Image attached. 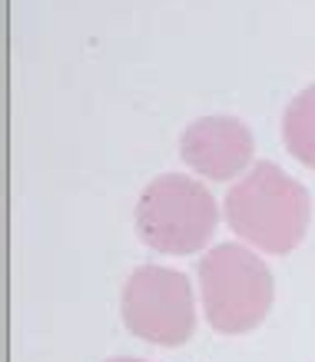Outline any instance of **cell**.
<instances>
[{
    "label": "cell",
    "instance_id": "obj_4",
    "mask_svg": "<svg viewBox=\"0 0 315 362\" xmlns=\"http://www.w3.org/2000/svg\"><path fill=\"white\" fill-rule=\"evenodd\" d=\"M123 326L143 342L176 349L196 332V296L183 269L136 266L120 296Z\"/></svg>",
    "mask_w": 315,
    "mask_h": 362
},
{
    "label": "cell",
    "instance_id": "obj_2",
    "mask_svg": "<svg viewBox=\"0 0 315 362\" xmlns=\"http://www.w3.org/2000/svg\"><path fill=\"white\" fill-rule=\"evenodd\" d=\"M206 322L222 336H242L266 322L272 309V269L246 243H216L196 266Z\"/></svg>",
    "mask_w": 315,
    "mask_h": 362
},
{
    "label": "cell",
    "instance_id": "obj_1",
    "mask_svg": "<svg viewBox=\"0 0 315 362\" xmlns=\"http://www.w3.org/2000/svg\"><path fill=\"white\" fill-rule=\"evenodd\" d=\"M222 220L252 250L269 252V256H285L309 233L312 197L279 163L256 160L226 189Z\"/></svg>",
    "mask_w": 315,
    "mask_h": 362
},
{
    "label": "cell",
    "instance_id": "obj_6",
    "mask_svg": "<svg viewBox=\"0 0 315 362\" xmlns=\"http://www.w3.org/2000/svg\"><path fill=\"white\" fill-rule=\"evenodd\" d=\"M283 143L292 160L315 170V83L289 100L283 113Z\"/></svg>",
    "mask_w": 315,
    "mask_h": 362
},
{
    "label": "cell",
    "instance_id": "obj_7",
    "mask_svg": "<svg viewBox=\"0 0 315 362\" xmlns=\"http://www.w3.org/2000/svg\"><path fill=\"white\" fill-rule=\"evenodd\" d=\"M107 362H150V359H133V356H113V359Z\"/></svg>",
    "mask_w": 315,
    "mask_h": 362
},
{
    "label": "cell",
    "instance_id": "obj_3",
    "mask_svg": "<svg viewBox=\"0 0 315 362\" xmlns=\"http://www.w3.org/2000/svg\"><path fill=\"white\" fill-rule=\"evenodd\" d=\"M136 236L163 256H193L213 240L219 206L196 176L160 173L136 199Z\"/></svg>",
    "mask_w": 315,
    "mask_h": 362
},
{
    "label": "cell",
    "instance_id": "obj_5",
    "mask_svg": "<svg viewBox=\"0 0 315 362\" xmlns=\"http://www.w3.org/2000/svg\"><path fill=\"white\" fill-rule=\"evenodd\" d=\"M252 153H256L252 130L239 117H226V113L196 117L179 136V160L196 176L213 183L239 180L252 166Z\"/></svg>",
    "mask_w": 315,
    "mask_h": 362
}]
</instances>
